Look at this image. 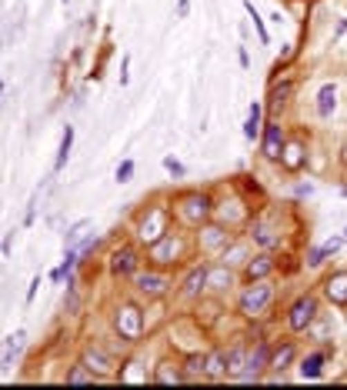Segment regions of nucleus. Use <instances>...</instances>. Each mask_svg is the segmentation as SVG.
<instances>
[{"label":"nucleus","mask_w":347,"mask_h":390,"mask_svg":"<svg viewBox=\"0 0 347 390\" xmlns=\"http://www.w3.org/2000/svg\"><path fill=\"white\" fill-rule=\"evenodd\" d=\"M211 214H214V204L207 194H184L177 201V217H180V223H187V227H204V223L211 221Z\"/></svg>","instance_id":"obj_1"},{"label":"nucleus","mask_w":347,"mask_h":390,"mask_svg":"<svg viewBox=\"0 0 347 390\" xmlns=\"http://www.w3.org/2000/svg\"><path fill=\"white\" fill-rule=\"evenodd\" d=\"M274 300V287H270L268 280H251V287L241 294L237 300V310L244 317H261L268 310V304Z\"/></svg>","instance_id":"obj_2"},{"label":"nucleus","mask_w":347,"mask_h":390,"mask_svg":"<svg viewBox=\"0 0 347 390\" xmlns=\"http://www.w3.org/2000/svg\"><path fill=\"white\" fill-rule=\"evenodd\" d=\"M167 230H171V217H167L164 207H147L144 221L137 223V237H140V243H147V247L154 241H160Z\"/></svg>","instance_id":"obj_3"},{"label":"nucleus","mask_w":347,"mask_h":390,"mask_svg":"<svg viewBox=\"0 0 347 390\" xmlns=\"http://www.w3.org/2000/svg\"><path fill=\"white\" fill-rule=\"evenodd\" d=\"M114 331L124 337V340H131V344L140 340V337H144V314L137 310L134 304H120L114 310Z\"/></svg>","instance_id":"obj_4"},{"label":"nucleus","mask_w":347,"mask_h":390,"mask_svg":"<svg viewBox=\"0 0 347 390\" xmlns=\"http://www.w3.org/2000/svg\"><path fill=\"white\" fill-rule=\"evenodd\" d=\"M270 347L268 340H257L254 344V351H247V364H244V371H241V384H257L261 380V373H264V367H270Z\"/></svg>","instance_id":"obj_5"},{"label":"nucleus","mask_w":347,"mask_h":390,"mask_svg":"<svg viewBox=\"0 0 347 390\" xmlns=\"http://www.w3.org/2000/svg\"><path fill=\"white\" fill-rule=\"evenodd\" d=\"M147 254H151V260L160 263V267L177 263V260L184 257V241H180V234H171V230H167L160 241H154L151 247H147Z\"/></svg>","instance_id":"obj_6"},{"label":"nucleus","mask_w":347,"mask_h":390,"mask_svg":"<svg viewBox=\"0 0 347 390\" xmlns=\"http://www.w3.org/2000/svg\"><path fill=\"white\" fill-rule=\"evenodd\" d=\"M314 320H317V297H310V294H301V297L290 304V310H288V327L301 334V331H308Z\"/></svg>","instance_id":"obj_7"},{"label":"nucleus","mask_w":347,"mask_h":390,"mask_svg":"<svg viewBox=\"0 0 347 390\" xmlns=\"http://www.w3.org/2000/svg\"><path fill=\"white\" fill-rule=\"evenodd\" d=\"M134 287H137V294H144L147 300H160V297H167V290H171L174 284L167 274H157V270H140L134 277Z\"/></svg>","instance_id":"obj_8"},{"label":"nucleus","mask_w":347,"mask_h":390,"mask_svg":"<svg viewBox=\"0 0 347 390\" xmlns=\"http://www.w3.org/2000/svg\"><path fill=\"white\" fill-rule=\"evenodd\" d=\"M227 243H231V230H227L224 223H204V227H200V247H204L207 254H221Z\"/></svg>","instance_id":"obj_9"},{"label":"nucleus","mask_w":347,"mask_h":390,"mask_svg":"<svg viewBox=\"0 0 347 390\" xmlns=\"http://www.w3.org/2000/svg\"><path fill=\"white\" fill-rule=\"evenodd\" d=\"M207 290V263H194L191 270H187V277L180 284V297H200Z\"/></svg>","instance_id":"obj_10"},{"label":"nucleus","mask_w":347,"mask_h":390,"mask_svg":"<svg viewBox=\"0 0 347 390\" xmlns=\"http://www.w3.org/2000/svg\"><path fill=\"white\" fill-rule=\"evenodd\" d=\"M284 144H288L284 130L277 127V124H268V127H264V137H261V154H264L268 160H281Z\"/></svg>","instance_id":"obj_11"},{"label":"nucleus","mask_w":347,"mask_h":390,"mask_svg":"<svg viewBox=\"0 0 347 390\" xmlns=\"http://www.w3.org/2000/svg\"><path fill=\"white\" fill-rule=\"evenodd\" d=\"M137 267H140V254H137L134 247H120V250H114V257H111V270H114L117 277L137 274Z\"/></svg>","instance_id":"obj_12"},{"label":"nucleus","mask_w":347,"mask_h":390,"mask_svg":"<svg viewBox=\"0 0 347 390\" xmlns=\"http://www.w3.org/2000/svg\"><path fill=\"white\" fill-rule=\"evenodd\" d=\"M247 260H251V243L247 241H231L221 250V263H227V267H244Z\"/></svg>","instance_id":"obj_13"},{"label":"nucleus","mask_w":347,"mask_h":390,"mask_svg":"<svg viewBox=\"0 0 347 390\" xmlns=\"http://www.w3.org/2000/svg\"><path fill=\"white\" fill-rule=\"evenodd\" d=\"M251 241L257 243V247H264V250H274V247H281V234H277L268 221H254Z\"/></svg>","instance_id":"obj_14"},{"label":"nucleus","mask_w":347,"mask_h":390,"mask_svg":"<svg viewBox=\"0 0 347 390\" xmlns=\"http://www.w3.org/2000/svg\"><path fill=\"white\" fill-rule=\"evenodd\" d=\"M324 294L334 307H347V270L341 274H330L328 284H324Z\"/></svg>","instance_id":"obj_15"},{"label":"nucleus","mask_w":347,"mask_h":390,"mask_svg":"<svg viewBox=\"0 0 347 390\" xmlns=\"http://www.w3.org/2000/svg\"><path fill=\"white\" fill-rule=\"evenodd\" d=\"M274 274V257L270 254H257L244 263V277L247 280H268Z\"/></svg>","instance_id":"obj_16"},{"label":"nucleus","mask_w":347,"mask_h":390,"mask_svg":"<svg viewBox=\"0 0 347 390\" xmlns=\"http://www.w3.org/2000/svg\"><path fill=\"white\" fill-rule=\"evenodd\" d=\"M294 357H297V347H294L290 340H284L281 347H274V351H270V371L284 373L290 364H294Z\"/></svg>","instance_id":"obj_17"},{"label":"nucleus","mask_w":347,"mask_h":390,"mask_svg":"<svg viewBox=\"0 0 347 390\" xmlns=\"http://www.w3.org/2000/svg\"><path fill=\"white\" fill-rule=\"evenodd\" d=\"M304 160H308V154H304V144L301 140H288L284 144V154H281V164H284V170H301L304 167Z\"/></svg>","instance_id":"obj_18"},{"label":"nucleus","mask_w":347,"mask_h":390,"mask_svg":"<svg viewBox=\"0 0 347 390\" xmlns=\"http://www.w3.org/2000/svg\"><path fill=\"white\" fill-rule=\"evenodd\" d=\"M84 364H87L94 373H114V360L100 351V347H94V344L84 351Z\"/></svg>","instance_id":"obj_19"},{"label":"nucleus","mask_w":347,"mask_h":390,"mask_svg":"<svg viewBox=\"0 0 347 390\" xmlns=\"http://www.w3.org/2000/svg\"><path fill=\"white\" fill-rule=\"evenodd\" d=\"M207 287L211 290H227V287H234V267H227V263L207 267Z\"/></svg>","instance_id":"obj_20"},{"label":"nucleus","mask_w":347,"mask_h":390,"mask_svg":"<svg viewBox=\"0 0 347 390\" xmlns=\"http://www.w3.org/2000/svg\"><path fill=\"white\" fill-rule=\"evenodd\" d=\"M341 243H344V237H330V241L321 243V247H310V250H308V267H321L330 254H337V250H341Z\"/></svg>","instance_id":"obj_21"},{"label":"nucleus","mask_w":347,"mask_h":390,"mask_svg":"<svg viewBox=\"0 0 347 390\" xmlns=\"http://www.w3.org/2000/svg\"><path fill=\"white\" fill-rule=\"evenodd\" d=\"M154 384H184V371L177 367V364H171V360H160L154 367Z\"/></svg>","instance_id":"obj_22"},{"label":"nucleus","mask_w":347,"mask_h":390,"mask_svg":"<svg viewBox=\"0 0 347 390\" xmlns=\"http://www.w3.org/2000/svg\"><path fill=\"white\" fill-rule=\"evenodd\" d=\"M324 360H328V353H324V351L308 353V357L301 360V377H308V380H317V377L324 373Z\"/></svg>","instance_id":"obj_23"},{"label":"nucleus","mask_w":347,"mask_h":390,"mask_svg":"<svg viewBox=\"0 0 347 390\" xmlns=\"http://www.w3.org/2000/svg\"><path fill=\"white\" fill-rule=\"evenodd\" d=\"M244 364H247V347L244 344H234L231 351H227V377H241V371H244Z\"/></svg>","instance_id":"obj_24"},{"label":"nucleus","mask_w":347,"mask_h":390,"mask_svg":"<svg viewBox=\"0 0 347 390\" xmlns=\"http://www.w3.org/2000/svg\"><path fill=\"white\" fill-rule=\"evenodd\" d=\"M334 107H337V87H334V84H324V87L317 91V113H321V117H330Z\"/></svg>","instance_id":"obj_25"},{"label":"nucleus","mask_w":347,"mask_h":390,"mask_svg":"<svg viewBox=\"0 0 347 390\" xmlns=\"http://www.w3.org/2000/svg\"><path fill=\"white\" fill-rule=\"evenodd\" d=\"M207 377L211 380H224L227 377V351L207 353Z\"/></svg>","instance_id":"obj_26"},{"label":"nucleus","mask_w":347,"mask_h":390,"mask_svg":"<svg viewBox=\"0 0 347 390\" xmlns=\"http://www.w3.org/2000/svg\"><path fill=\"white\" fill-rule=\"evenodd\" d=\"M197 377H207V353H194L184 360V380H197Z\"/></svg>","instance_id":"obj_27"},{"label":"nucleus","mask_w":347,"mask_h":390,"mask_svg":"<svg viewBox=\"0 0 347 390\" xmlns=\"http://www.w3.org/2000/svg\"><path fill=\"white\" fill-rule=\"evenodd\" d=\"M71 147H74V127H67V130H64V137H60V150H57V160H54V170H60L64 164H67Z\"/></svg>","instance_id":"obj_28"},{"label":"nucleus","mask_w":347,"mask_h":390,"mask_svg":"<svg viewBox=\"0 0 347 390\" xmlns=\"http://www.w3.org/2000/svg\"><path fill=\"white\" fill-rule=\"evenodd\" d=\"M257 133H261V104H251L247 124H244V137H247V140H257Z\"/></svg>","instance_id":"obj_29"},{"label":"nucleus","mask_w":347,"mask_h":390,"mask_svg":"<svg viewBox=\"0 0 347 390\" xmlns=\"http://www.w3.org/2000/svg\"><path fill=\"white\" fill-rule=\"evenodd\" d=\"M290 93H294V84H290V80H284V84H277V87L270 91V107H274V111H277V107H284V104H288V97H290Z\"/></svg>","instance_id":"obj_30"},{"label":"nucleus","mask_w":347,"mask_h":390,"mask_svg":"<svg viewBox=\"0 0 347 390\" xmlns=\"http://www.w3.org/2000/svg\"><path fill=\"white\" fill-rule=\"evenodd\" d=\"M94 380H97V373L87 364H77L74 371L67 373V384H94Z\"/></svg>","instance_id":"obj_31"},{"label":"nucleus","mask_w":347,"mask_h":390,"mask_svg":"<svg viewBox=\"0 0 347 390\" xmlns=\"http://www.w3.org/2000/svg\"><path fill=\"white\" fill-rule=\"evenodd\" d=\"M87 227H91V221H87V217H84V221H77V223H74V227H71V230L64 234V241H67V247H74V243L80 241V234H84Z\"/></svg>","instance_id":"obj_32"},{"label":"nucleus","mask_w":347,"mask_h":390,"mask_svg":"<svg viewBox=\"0 0 347 390\" xmlns=\"http://www.w3.org/2000/svg\"><path fill=\"white\" fill-rule=\"evenodd\" d=\"M247 7V14H251V20H254V27H257V37H261V44H268V30H264V20H261V14H257V7H254L251 0L244 3Z\"/></svg>","instance_id":"obj_33"},{"label":"nucleus","mask_w":347,"mask_h":390,"mask_svg":"<svg viewBox=\"0 0 347 390\" xmlns=\"http://www.w3.org/2000/svg\"><path fill=\"white\" fill-rule=\"evenodd\" d=\"M131 174H134V160H124V164L117 167V180H120V184H127V180H131Z\"/></svg>","instance_id":"obj_34"},{"label":"nucleus","mask_w":347,"mask_h":390,"mask_svg":"<svg viewBox=\"0 0 347 390\" xmlns=\"http://www.w3.org/2000/svg\"><path fill=\"white\" fill-rule=\"evenodd\" d=\"M164 167L171 170L174 177H184V164H177V160H174V157H164Z\"/></svg>","instance_id":"obj_35"},{"label":"nucleus","mask_w":347,"mask_h":390,"mask_svg":"<svg viewBox=\"0 0 347 390\" xmlns=\"http://www.w3.org/2000/svg\"><path fill=\"white\" fill-rule=\"evenodd\" d=\"M127 67H131V57H124V67H120V84H127Z\"/></svg>","instance_id":"obj_36"},{"label":"nucleus","mask_w":347,"mask_h":390,"mask_svg":"<svg viewBox=\"0 0 347 390\" xmlns=\"http://www.w3.org/2000/svg\"><path fill=\"white\" fill-rule=\"evenodd\" d=\"M37 287H40V277H34V284H30V290H27V300H34V294H37Z\"/></svg>","instance_id":"obj_37"},{"label":"nucleus","mask_w":347,"mask_h":390,"mask_svg":"<svg viewBox=\"0 0 347 390\" xmlns=\"http://www.w3.org/2000/svg\"><path fill=\"white\" fill-rule=\"evenodd\" d=\"M187 3H191V0H180V3H177V14H180V17L187 14Z\"/></svg>","instance_id":"obj_38"},{"label":"nucleus","mask_w":347,"mask_h":390,"mask_svg":"<svg viewBox=\"0 0 347 390\" xmlns=\"http://www.w3.org/2000/svg\"><path fill=\"white\" fill-rule=\"evenodd\" d=\"M344 241H347V230H344Z\"/></svg>","instance_id":"obj_39"},{"label":"nucleus","mask_w":347,"mask_h":390,"mask_svg":"<svg viewBox=\"0 0 347 390\" xmlns=\"http://www.w3.org/2000/svg\"><path fill=\"white\" fill-rule=\"evenodd\" d=\"M0 91H3V87H0Z\"/></svg>","instance_id":"obj_40"}]
</instances>
